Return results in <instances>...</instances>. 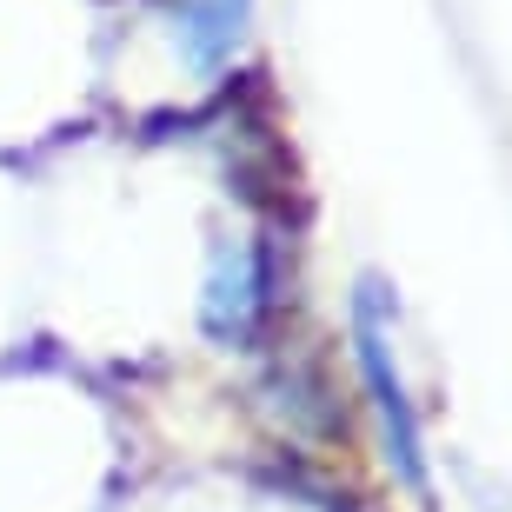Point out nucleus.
<instances>
[{"label": "nucleus", "instance_id": "obj_2", "mask_svg": "<svg viewBox=\"0 0 512 512\" xmlns=\"http://www.w3.org/2000/svg\"><path fill=\"white\" fill-rule=\"evenodd\" d=\"M266 306H273V260L260 240H233L213 253L207 286H200V326L220 346H253Z\"/></svg>", "mask_w": 512, "mask_h": 512}, {"label": "nucleus", "instance_id": "obj_4", "mask_svg": "<svg viewBox=\"0 0 512 512\" xmlns=\"http://www.w3.org/2000/svg\"><path fill=\"white\" fill-rule=\"evenodd\" d=\"M266 399H273V413L293 426V433H340L346 419L333 413V393H326L320 366H280L273 380H266Z\"/></svg>", "mask_w": 512, "mask_h": 512}, {"label": "nucleus", "instance_id": "obj_1", "mask_svg": "<svg viewBox=\"0 0 512 512\" xmlns=\"http://www.w3.org/2000/svg\"><path fill=\"white\" fill-rule=\"evenodd\" d=\"M353 360H360V380L373 393V413H380L393 479L426 493V433H419L413 393H406V373H399V353H393V293L373 273L353 286Z\"/></svg>", "mask_w": 512, "mask_h": 512}, {"label": "nucleus", "instance_id": "obj_3", "mask_svg": "<svg viewBox=\"0 0 512 512\" xmlns=\"http://www.w3.org/2000/svg\"><path fill=\"white\" fill-rule=\"evenodd\" d=\"M253 34V0H173V40L200 80L227 74Z\"/></svg>", "mask_w": 512, "mask_h": 512}]
</instances>
